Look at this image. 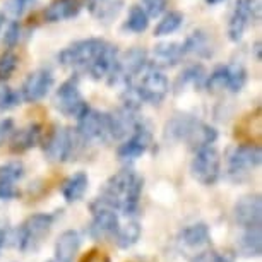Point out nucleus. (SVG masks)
Here are the masks:
<instances>
[{
	"instance_id": "f257e3e1",
	"label": "nucleus",
	"mask_w": 262,
	"mask_h": 262,
	"mask_svg": "<svg viewBox=\"0 0 262 262\" xmlns=\"http://www.w3.org/2000/svg\"><path fill=\"white\" fill-rule=\"evenodd\" d=\"M142 185L144 180L132 168H123L106 180L100 199L115 211L132 216L139 209Z\"/></svg>"
},
{
	"instance_id": "f03ea898",
	"label": "nucleus",
	"mask_w": 262,
	"mask_h": 262,
	"mask_svg": "<svg viewBox=\"0 0 262 262\" xmlns=\"http://www.w3.org/2000/svg\"><path fill=\"white\" fill-rule=\"evenodd\" d=\"M166 137L171 141H184L190 149L214 144L217 139V130L207 123L197 120L190 115H175L166 123Z\"/></svg>"
},
{
	"instance_id": "7ed1b4c3",
	"label": "nucleus",
	"mask_w": 262,
	"mask_h": 262,
	"mask_svg": "<svg viewBox=\"0 0 262 262\" xmlns=\"http://www.w3.org/2000/svg\"><path fill=\"white\" fill-rule=\"evenodd\" d=\"M57 220L55 212H39L29 216L16 231V245L21 252H34L50 233Z\"/></svg>"
},
{
	"instance_id": "20e7f679",
	"label": "nucleus",
	"mask_w": 262,
	"mask_h": 262,
	"mask_svg": "<svg viewBox=\"0 0 262 262\" xmlns=\"http://www.w3.org/2000/svg\"><path fill=\"white\" fill-rule=\"evenodd\" d=\"M137 82L127 84V86L134 88V91L139 96L141 103L146 101L149 105H160L168 95V79L156 66H149L147 63L146 69L142 71L139 76L136 77Z\"/></svg>"
},
{
	"instance_id": "39448f33",
	"label": "nucleus",
	"mask_w": 262,
	"mask_h": 262,
	"mask_svg": "<svg viewBox=\"0 0 262 262\" xmlns=\"http://www.w3.org/2000/svg\"><path fill=\"white\" fill-rule=\"evenodd\" d=\"M103 45H105V41L100 38L79 39V41L72 43L71 47L63 48L58 53V62L63 67L74 69V71H88V67L95 60V57L101 50Z\"/></svg>"
},
{
	"instance_id": "423d86ee",
	"label": "nucleus",
	"mask_w": 262,
	"mask_h": 262,
	"mask_svg": "<svg viewBox=\"0 0 262 262\" xmlns=\"http://www.w3.org/2000/svg\"><path fill=\"white\" fill-rule=\"evenodd\" d=\"M147 66V53L142 48H130L123 55L117 57L115 67L108 76V82L115 86L118 82L130 84L136 81V77L144 71Z\"/></svg>"
},
{
	"instance_id": "0eeeda50",
	"label": "nucleus",
	"mask_w": 262,
	"mask_h": 262,
	"mask_svg": "<svg viewBox=\"0 0 262 262\" xmlns=\"http://www.w3.org/2000/svg\"><path fill=\"white\" fill-rule=\"evenodd\" d=\"M192 177L202 185H214L221 173V158L212 146L201 147L195 151L194 160L190 163Z\"/></svg>"
},
{
	"instance_id": "6e6552de",
	"label": "nucleus",
	"mask_w": 262,
	"mask_h": 262,
	"mask_svg": "<svg viewBox=\"0 0 262 262\" xmlns=\"http://www.w3.org/2000/svg\"><path fill=\"white\" fill-rule=\"evenodd\" d=\"M53 105H55V108L62 115L74 118H79L90 110L81 91H79V82L76 77L67 79L66 82L60 84V88H58L55 96H53Z\"/></svg>"
},
{
	"instance_id": "1a4fd4ad",
	"label": "nucleus",
	"mask_w": 262,
	"mask_h": 262,
	"mask_svg": "<svg viewBox=\"0 0 262 262\" xmlns=\"http://www.w3.org/2000/svg\"><path fill=\"white\" fill-rule=\"evenodd\" d=\"M260 16L259 0H236L228 21V36L231 41H240L245 31Z\"/></svg>"
},
{
	"instance_id": "9d476101",
	"label": "nucleus",
	"mask_w": 262,
	"mask_h": 262,
	"mask_svg": "<svg viewBox=\"0 0 262 262\" xmlns=\"http://www.w3.org/2000/svg\"><path fill=\"white\" fill-rule=\"evenodd\" d=\"M262 151L257 144L235 146L228 155V173L231 179L242 180L260 165Z\"/></svg>"
},
{
	"instance_id": "9b49d317",
	"label": "nucleus",
	"mask_w": 262,
	"mask_h": 262,
	"mask_svg": "<svg viewBox=\"0 0 262 262\" xmlns=\"http://www.w3.org/2000/svg\"><path fill=\"white\" fill-rule=\"evenodd\" d=\"M77 134L84 142H112L108 113L88 110L77 118Z\"/></svg>"
},
{
	"instance_id": "f8f14e48",
	"label": "nucleus",
	"mask_w": 262,
	"mask_h": 262,
	"mask_svg": "<svg viewBox=\"0 0 262 262\" xmlns=\"http://www.w3.org/2000/svg\"><path fill=\"white\" fill-rule=\"evenodd\" d=\"M93 221L90 226V235L93 238H106V236H115L118 230V216L113 207L105 204L100 197L91 202Z\"/></svg>"
},
{
	"instance_id": "ddd939ff",
	"label": "nucleus",
	"mask_w": 262,
	"mask_h": 262,
	"mask_svg": "<svg viewBox=\"0 0 262 262\" xmlns=\"http://www.w3.org/2000/svg\"><path fill=\"white\" fill-rule=\"evenodd\" d=\"M74 149V137L72 132L66 127H55L50 132L48 139L43 146L47 158L52 163H63L69 160Z\"/></svg>"
},
{
	"instance_id": "4468645a",
	"label": "nucleus",
	"mask_w": 262,
	"mask_h": 262,
	"mask_svg": "<svg viewBox=\"0 0 262 262\" xmlns=\"http://www.w3.org/2000/svg\"><path fill=\"white\" fill-rule=\"evenodd\" d=\"M137 110L132 106L123 105L117 108L115 112L108 113V123H110V136L112 141H122L136 130L141 118L137 117Z\"/></svg>"
},
{
	"instance_id": "2eb2a0df",
	"label": "nucleus",
	"mask_w": 262,
	"mask_h": 262,
	"mask_svg": "<svg viewBox=\"0 0 262 262\" xmlns=\"http://www.w3.org/2000/svg\"><path fill=\"white\" fill-rule=\"evenodd\" d=\"M53 86V74L50 69H38V71L31 72L23 82L21 88V98L28 103L39 101L41 98L47 96Z\"/></svg>"
},
{
	"instance_id": "dca6fc26",
	"label": "nucleus",
	"mask_w": 262,
	"mask_h": 262,
	"mask_svg": "<svg viewBox=\"0 0 262 262\" xmlns=\"http://www.w3.org/2000/svg\"><path fill=\"white\" fill-rule=\"evenodd\" d=\"M149 146H151V132L146 127V123L141 120L139 125L136 127V130L130 134V137L123 144H120V147L117 149V155L123 161H132L144 155L149 149Z\"/></svg>"
},
{
	"instance_id": "f3484780",
	"label": "nucleus",
	"mask_w": 262,
	"mask_h": 262,
	"mask_svg": "<svg viewBox=\"0 0 262 262\" xmlns=\"http://www.w3.org/2000/svg\"><path fill=\"white\" fill-rule=\"evenodd\" d=\"M235 221L244 228H254L260 226L262 220V199L259 194L254 195H244L235 204L233 209Z\"/></svg>"
},
{
	"instance_id": "a211bd4d",
	"label": "nucleus",
	"mask_w": 262,
	"mask_h": 262,
	"mask_svg": "<svg viewBox=\"0 0 262 262\" xmlns=\"http://www.w3.org/2000/svg\"><path fill=\"white\" fill-rule=\"evenodd\" d=\"M118 57V50L117 47L110 45V43L105 41V45L101 47V50L98 52V55L95 57V60L91 62V66L88 67V74L93 79H105L112 74L113 67H115Z\"/></svg>"
},
{
	"instance_id": "6ab92c4d",
	"label": "nucleus",
	"mask_w": 262,
	"mask_h": 262,
	"mask_svg": "<svg viewBox=\"0 0 262 262\" xmlns=\"http://www.w3.org/2000/svg\"><path fill=\"white\" fill-rule=\"evenodd\" d=\"M11 139V151L12 152H24L28 149H31L41 141V125L38 123H31L28 127H23L16 130L14 128L12 136L9 137Z\"/></svg>"
},
{
	"instance_id": "aec40b11",
	"label": "nucleus",
	"mask_w": 262,
	"mask_h": 262,
	"mask_svg": "<svg viewBox=\"0 0 262 262\" xmlns=\"http://www.w3.org/2000/svg\"><path fill=\"white\" fill-rule=\"evenodd\" d=\"M180 244L187 249H204L211 244V231L206 223H194L180 231Z\"/></svg>"
},
{
	"instance_id": "412c9836",
	"label": "nucleus",
	"mask_w": 262,
	"mask_h": 262,
	"mask_svg": "<svg viewBox=\"0 0 262 262\" xmlns=\"http://www.w3.org/2000/svg\"><path fill=\"white\" fill-rule=\"evenodd\" d=\"M81 247V235L76 230H67L58 236L55 244V260L57 262H72Z\"/></svg>"
},
{
	"instance_id": "4be33fe9",
	"label": "nucleus",
	"mask_w": 262,
	"mask_h": 262,
	"mask_svg": "<svg viewBox=\"0 0 262 262\" xmlns=\"http://www.w3.org/2000/svg\"><path fill=\"white\" fill-rule=\"evenodd\" d=\"M81 11V2L79 0H57L52 6H48L43 12L47 21L50 23H60L66 19H72Z\"/></svg>"
},
{
	"instance_id": "5701e85b",
	"label": "nucleus",
	"mask_w": 262,
	"mask_h": 262,
	"mask_svg": "<svg viewBox=\"0 0 262 262\" xmlns=\"http://www.w3.org/2000/svg\"><path fill=\"white\" fill-rule=\"evenodd\" d=\"M156 67H173L184 58V48L180 43H160L152 52Z\"/></svg>"
},
{
	"instance_id": "b1692460",
	"label": "nucleus",
	"mask_w": 262,
	"mask_h": 262,
	"mask_svg": "<svg viewBox=\"0 0 262 262\" xmlns=\"http://www.w3.org/2000/svg\"><path fill=\"white\" fill-rule=\"evenodd\" d=\"M88 185H90V179H88L86 173H84V171L74 173L72 177H69V179L62 184L63 199H66L67 202L81 201L84 197V194H86Z\"/></svg>"
},
{
	"instance_id": "393cba45",
	"label": "nucleus",
	"mask_w": 262,
	"mask_h": 262,
	"mask_svg": "<svg viewBox=\"0 0 262 262\" xmlns=\"http://www.w3.org/2000/svg\"><path fill=\"white\" fill-rule=\"evenodd\" d=\"M184 55H197L201 58H209L212 55L211 39L204 31H194L182 43Z\"/></svg>"
},
{
	"instance_id": "a878e982",
	"label": "nucleus",
	"mask_w": 262,
	"mask_h": 262,
	"mask_svg": "<svg viewBox=\"0 0 262 262\" xmlns=\"http://www.w3.org/2000/svg\"><path fill=\"white\" fill-rule=\"evenodd\" d=\"M122 7H123L122 0H90L88 2V9L91 11L93 16L105 23L113 21L120 14Z\"/></svg>"
},
{
	"instance_id": "bb28decb",
	"label": "nucleus",
	"mask_w": 262,
	"mask_h": 262,
	"mask_svg": "<svg viewBox=\"0 0 262 262\" xmlns=\"http://www.w3.org/2000/svg\"><path fill=\"white\" fill-rule=\"evenodd\" d=\"M240 254L244 257H259L262 254V236H260V226L247 228V231L242 235L238 244Z\"/></svg>"
},
{
	"instance_id": "cd10ccee",
	"label": "nucleus",
	"mask_w": 262,
	"mask_h": 262,
	"mask_svg": "<svg viewBox=\"0 0 262 262\" xmlns=\"http://www.w3.org/2000/svg\"><path fill=\"white\" fill-rule=\"evenodd\" d=\"M139 238H141V226L136 221L127 223L125 226H118L115 233V242L120 249H130L132 245L137 244Z\"/></svg>"
},
{
	"instance_id": "c85d7f7f",
	"label": "nucleus",
	"mask_w": 262,
	"mask_h": 262,
	"mask_svg": "<svg viewBox=\"0 0 262 262\" xmlns=\"http://www.w3.org/2000/svg\"><path fill=\"white\" fill-rule=\"evenodd\" d=\"M182 23H184V14L177 12V11H170L160 23H158V26L155 29V36H166V34L175 33L177 29L182 26Z\"/></svg>"
},
{
	"instance_id": "c756f323",
	"label": "nucleus",
	"mask_w": 262,
	"mask_h": 262,
	"mask_svg": "<svg viewBox=\"0 0 262 262\" xmlns=\"http://www.w3.org/2000/svg\"><path fill=\"white\" fill-rule=\"evenodd\" d=\"M147 26H149V16L144 12V9L141 6H134L130 9V12H128L125 28L132 33H142L146 31Z\"/></svg>"
},
{
	"instance_id": "7c9ffc66",
	"label": "nucleus",
	"mask_w": 262,
	"mask_h": 262,
	"mask_svg": "<svg viewBox=\"0 0 262 262\" xmlns=\"http://www.w3.org/2000/svg\"><path fill=\"white\" fill-rule=\"evenodd\" d=\"M247 82V71L240 63H228V88L231 93H238L244 90Z\"/></svg>"
},
{
	"instance_id": "2f4dec72",
	"label": "nucleus",
	"mask_w": 262,
	"mask_h": 262,
	"mask_svg": "<svg viewBox=\"0 0 262 262\" xmlns=\"http://www.w3.org/2000/svg\"><path fill=\"white\" fill-rule=\"evenodd\" d=\"M206 88L209 91H223L228 88V66H220L206 79Z\"/></svg>"
},
{
	"instance_id": "473e14b6",
	"label": "nucleus",
	"mask_w": 262,
	"mask_h": 262,
	"mask_svg": "<svg viewBox=\"0 0 262 262\" xmlns=\"http://www.w3.org/2000/svg\"><path fill=\"white\" fill-rule=\"evenodd\" d=\"M24 175V166L19 161L0 165V184H16Z\"/></svg>"
},
{
	"instance_id": "72a5a7b5",
	"label": "nucleus",
	"mask_w": 262,
	"mask_h": 262,
	"mask_svg": "<svg viewBox=\"0 0 262 262\" xmlns=\"http://www.w3.org/2000/svg\"><path fill=\"white\" fill-rule=\"evenodd\" d=\"M19 66V57L14 52H6L0 55V81H7L16 72Z\"/></svg>"
},
{
	"instance_id": "f704fd0d",
	"label": "nucleus",
	"mask_w": 262,
	"mask_h": 262,
	"mask_svg": "<svg viewBox=\"0 0 262 262\" xmlns=\"http://www.w3.org/2000/svg\"><path fill=\"white\" fill-rule=\"evenodd\" d=\"M204 69L202 66H192L187 69L185 72H182V76L179 79V86H187V84H201L204 81Z\"/></svg>"
},
{
	"instance_id": "c9c22d12",
	"label": "nucleus",
	"mask_w": 262,
	"mask_h": 262,
	"mask_svg": "<svg viewBox=\"0 0 262 262\" xmlns=\"http://www.w3.org/2000/svg\"><path fill=\"white\" fill-rule=\"evenodd\" d=\"M19 103V96L4 81H0V110H9Z\"/></svg>"
},
{
	"instance_id": "e433bc0d",
	"label": "nucleus",
	"mask_w": 262,
	"mask_h": 262,
	"mask_svg": "<svg viewBox=\"0 0 262 262\" xmlns=\"http://www.w3.org/2000/svg\"><path fill=\"white\" fill-rule=\"evenodd\" d=\"M142 9L149 17H160L166 11L168 0H141Z\"/></svg>"
},
{
	"instance_id": "4c0bfd02",
	"label": "nucleus",
	"mask_w": 262,
	"mask_h": 262,
	"mask_svg": "<svg viewBox=\"0 0 262 262\" xmlns=\"http://www.w3.org/2000/svg\"><path fill=\"white\" fill-rule=\"evenodd\" d=\"M190 262H230V260L226 259V255L217 254V252L211 250V249H204L202 252H199V254H195L192 257Z\"/></svg>"
},
{
	"instance_id": "58836bf2",
	"label": "nucleus",
	"mask_w": 262,
	"mask_h": 262,
	"mask_svg": "<svg viewBox=\"0 0 262 262\" xmlns=\"http://www.w3.org/2000/svg\"><path fill=\"white\" fill-rule=\"evenodd\" d=\"M19 33H21V28H19L17 23H11L6 28V34H4V45L7 47H14L19 41Z\"/></svg>"
},
{
	"instance_id": "ea45409f",
	"label": "nucleus",
	"mask_w": 262,
	"mask_h": 262,
	"mask_svg": "<svg viewBox=\"0 0 262 262\" xmlns=\"http://www.w3.org/2000/svg\"><path fill=\"white\" fill-rule=\"evenodd\" d=\"M34 0H11L9 2V12L12 14V16H23L24 12H26V9L31 6Z\"/></svg>"
},
{
	"instance_id": "a19ab883",
	"label": "nucleus",
	"mask_w": 262,
	"mask_h": 262,
	"mask_svg": "<svg viewBox=\"0 0 262 262\" xmlns=\"http://www.w3.org/2000/svg\"><path fill=\"white\" fill-rule=\"evenodd\" d=\"M12 132H14L12 118H2V120H0V146L12 136Z\"/></svg>"
},
{
	"instance_id": "79ce46f5",
	"label": "nucleus",
	"mask_w": 262,
	"mask_h": 262,
	"mask_svg": "<svg viewBox=\"0 0 262 262\" xmlns=\"http://www.w3.org/2000/svg\"><path fill=\"white\" fill-rule=\"evenodd\" d=\"M19 195V190L16 189V184H0V199L11 201Z\"/></svg>"
},
{
	"instance_id": "37998d69",
	"label": "nucleus",
	"mask_w": 262,
	"mask_h": 262,
	"mask_svg": "<svg viewBox=\"0 0 262 262\" xmlns=\"http://www.w3.org/2000/svg\"><path fill=\"white\" fill-rule=\"evenodd\" d=\"M81 262H110V259L103 254V252H100L98 249H93L88 252L86 255L82 257V260Z\"/></svg>"
},
{
	"instance_id": "c03bdc74",
	"label": "nucleus",
	"mask_w": 262,
	"mask_h": 262,
	"mask_svg": "<svg viewBox=\"0 0 262 262\" xmlns=\"http://www.w3.org/2000/svg\"><path fill=\"white\" fill-rule=\"evenodd\" d=\"M4 245H6V231L0 230V250H2Z\"/></svg>"
},
{
	"instance_id": "a18cd8bd",
	"label": "nucleus",
	"mask_w": 262,
	"mask_h": 262,
	"mask_svg": "<svg viewBox=\"0 0 262 262\" xmlns=\"http://www.w3.org/2000/svg\"><path fill=\"white\" fill-rule=\"evenodd\" d=\"M255 57H257V60L260 62V41L255 43Z\"/></svg>"
},
{
	"instance_id": "49530a36",
	"label": "nucleus",
	"mask_w": 262,
	"mask_h": 262,
	"mask_svg": "<svg viewBox=\"0 0 262 262\" xmlns=\"http://www.w3.org/2000/svg\"><path fill=\"white\" fill-rule=\"evenodd\" d=\"M223 0H206V4H209V6H216V4H221Z\"/></svg>"
},
{
	"instance_id": "de8ad7c7",
	"label": "nucleus",
	"mask_w": 262,
	"mask_h": 262,
	"mask_svg": "<svg viewBox=\"0 0 262 262\" xmlns=\"http://www.w3.org/2000/svg\"><path fill=\"white\" fill-rule=\"evenodd\" d=\"M4 26V14H0V29Z\"/></svg>"
},
{
	"instance_id": "09e8293b",
	"label": "nucleus",
	"mask_w": 262,
	"mask_h": 262,
	"mask_svg": "<svg viewBox=\"0 0 262 262\" xmlns=\"http://www.w3.org/2000/svg\"><path fill=\"white\" fill-rule=\"evenodd\" d=\"M52 262H57V260H52Z\"/></svg>"
}]
</instances>
